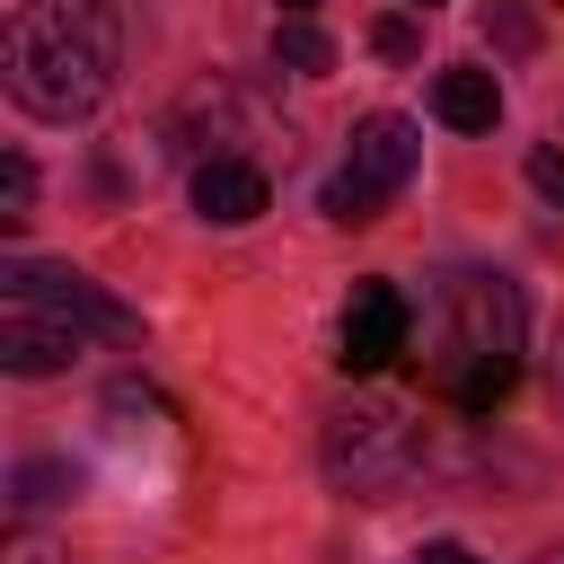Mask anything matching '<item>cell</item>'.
I'll list each match as a JSON object with an SVG mask.
<instances>
[{"label": "cell", "instance_id": "1", "mask_svg": "<svg viewBox=\"0 0 564 564\" xmlns=\"http://www.w3.org/2000/svg\"><path fill=\"white\" fill-rule=\"evenodd\" d=\"M115 53H123V35H115L106 0H18L9 35H0V79L26 115L70 123L115 88Z\"/></svg>", "mask_w": 564, "mask_h": 564}, {"label": "cell", "instance_id": "2", "mask_svg": "<svg viewBox=\"0 0 564 564\" xmlns=\"http://www.w3.org/2000/svg\"><path fill=\"white\" fill-rule=\"evenodd\" d=\"M432 379L449 405L494 414L520 379V291L502 273H458L441 291V335H432Z\"/></svg>", "mask_w": 564, "mask_h": 564}, {"label": "cell", "instance_id": "3", "mask_svg": "<svg viewBox=\"0 0 564 564\" xmlns=\"http://www.w3.org/2000/svg\"><path fill=\"white\" fill-rule=\"evenodd\" d=\"M326 476L344 485V494H361V502H388L414 467H423V432H414V414L405 405H388V397H361V405H344V414H326Z\"/></svg>", "mask_w": 564, "mask_h": 564}, {"label": "cell", "instance_id": "4", "mask_svg": "<svg viewBox=\"0 0 564 564\" xmlns=\"http://www.w3.org/2000/svg\"><path fill=\"white\" fill-rule=\"evenodd\" d=\"M0 300H44V308H62L70 326L115 335V344L141 335V317H132L123 300H106V291H97L88 273H70V264H9V273H0Z\"/></svg>", "mask_w": 564, "mask_h": 564}, {"label": "cell", "instance_id": "5", "mask_svg": "<svg viewBox=\"0 0 564 564\" xmlns=\"http://www.w3.org/2000/svg\"><path fill=\"white\" fill-rule=\"evenodd\" d=\"M405 335H414V308H405V291L397 282H352V300H344V370L361 379V370H388L397 352H405Z\"/></svg>", "mask_w": 564, "mask_h": 564}, {"label": "cell", "instance_id": "6", "mask_svg": "<svg viewBox=\"0 0 564 564\" xmlns=\"http://www.w3.org/2000/svg\"><path fill=\"white\" fill-rule=\"evenodd\" d=\"M70 352H79V326H70L62 308H44V300H0V370L44 379V370H62Z\"/></svg>", "mask_w": 564, "mask_h": 564}, {"label": "cell", "instance_id": "7", "mask_svg": "<svg viewBox=\"0 0 564 564\" xmlns=\"http://www.w3.org/2000/svg\"><path fill=\"white\" fill-rule=\"evenodd\" d=\"M264 203H273V185H264V167H256V159L212 150V159L194 167V212H203V220L238 229V220H264Z\"/></svg>", "mask_w": 564, "mask_h": 564}, {"label": "cell", "instance_id": "8", "mask_svg": "<svg viewBox=\"0 0 564 564\" xmlns=\"http://www.w3.org/2000/svg\"><path fill=\"white\" fill-rule=\"evenodd\" d=\"M352 176L379 185V194H397V185L414 176V123H405V115H370V123L352 132Z\"/></svg>", "mask_w": 564, "mask_h": 564}, {"label": "cell", "instance_id": "9", "mask_svg": "<svg viewBox=\"0 0 564 564\" xmlns=\"http://www.w3.org/2000/svg\"><path fill=\"white\" fill-rule=\"evenodd\" d=\"M432 115H441L449 132H494V123H502V88H494V70H476V62L441 70V79H432Z\"/></svg>", "mask_w": 564, "mask_h": 564}, {"label": "cell", "instance_id": "10", "mask_svg": "<svg viewBox=\"0 0 564 564\" xmlns=\"http://www.w3.org/2000/svg\"><path fill=\"white\" fill-rule=\"evenodd\" d=\"M273 62H282V70H335V35L308 26V18H282V26H273Z\"/></svg>", "mask_w": 564, "mask_h": 564}, {"label": "cell", "instance_id": "11", "mask_svg": "<svg viewBox=\"0 0 564 564\" xmlns=\"http://www.w3.org/2000/svg\"><path fill=\"white\" fill-rule=\"evenodd\" d=\"M317 203H326V220L361 229V220H379V203H388V194H379V185H361V176L344 167V176H326V194H317Z\"/></svg>", "mask_w": 564, "mask_h": 564}, {"label": "cell", "instance_id": "12", "mask_svg": "<svg viewBox=\"0 0 564 564\" xmlns=\"http://www.w3.org/2000/svg\"><path fill=\"white\" fill-rule=\"evenodd\" d=\"M62 494H79V467H62V458H35V467H18V511H44V502H62Z\"/></svg>", "mask_w": 564, "mask_h": 564}, {"label": "cell", "instance_id": "13", "mask_svg": "<svg viewBox=\"0 0 564 564\" xmlns=\"http://www.w3.org/2000/svg\"><path fill=\"white\" fill-rule=\"evenodd\" d=\"M26 203H35V167L9 150V159H0V229H18V220H26Z\"/></svg>", "mask_w": 564, "mask_h": 564}, {"label": "cell", "instance_id": "14", "mask_svg": "<svg viewBox=\"0 0 564 564\" xmlns=\"http://www.w3.org/2000/svg\"><path fill=\"white\" fill-rule=\"evenodd\" d=\"M414 44H423L414 18H379V26H370V53H379V62H414Z\"/></svg>", "mask_w": 564, "mask_h": 564}, {"label": "cell", "instance_id": "15", "mask_svg": "<svg viewBox=\"0 0 564 564\" xmlns=\"http://www.w3.org/2000/svg\"><path fill=\"white\" fill-rule=\"evenodd\" d=\"M529 185L564 203V150H529Z\"/></svg>", "mask_w": 564, "mask_h": 564}, {"label": "cell", "instance_id": "16", "mask_svg": "<svg viewBox=\"0 0 564 564\" xmlns=\"http://www.w3.org/2000/svg\"><path fill=\"white\" fill-rule=\"evenodd\" d=\"M414 564H476L458 538H432V546H414Z\"/></svg>", "mask_w": 564, "mask_h": 564}, {"label": "cell", "instance_id": "17", "mask_svg": "<svg viewBox=\"0 0 564 564\" xmlns=\"http://www.w3.org/2000/svg\"><path fill=\"white\" fill-rule=\"evenodd\" d=\"M308 9H317V0H282V18H308Z\"/></svg>", "mask_w": 564, "mask_h": 564}, {"label": "cell", "instance_id": "18", "mask_svg": "<svg viewBox=\"0 0 564 564\" xmlns=\"http://www.w3.org/2000/svg\"><path fill=\"white\" fill-rule=\"evenodd\" d=\"M555 397H564V344H555Z\"/></svg>", "mask_w": 564, "mask_h": 564}, {"label": "cell", "instance_id": "19", "mask_svg": "<svg viewBox=\"0 0 564 564\" xmlns=\"http://www.w3.org/2000/svg\"><path fill=\"white\" fill-rule=\"evenodd\" d=\"M538 564H564V546H555V555H538Z\"/></svg>", "mask_w": 564, "mask_h": 564}, {"label": "cell", "instance_id": "20", "mask_svg": "<svg viewBox=\"0 0 564 564\" xmlns=\"http://www.w3.org/2000/svg\"><path fill=\"white\" fill-rule=\"evenodd\" d=\"M414 9H441V0H414Z\"/></svg>", "mask_w": 564, "mask_h": 564}]
</instances>
